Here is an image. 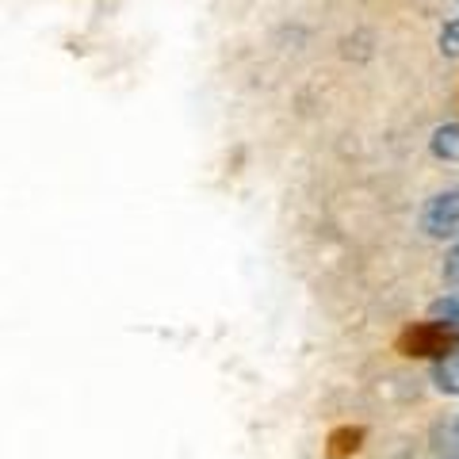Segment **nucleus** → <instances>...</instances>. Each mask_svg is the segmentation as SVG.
Wrapping results in <instances>:
<instances>
[{
	"label": "nucleus",
	"mask_w": 459,
	"mask_h": 459,
	"mask_svg": "<svg viewBox=\"0 0 459 459\" xmlns=\"http://www.w3.org/2000/svg\"><path fill=\"white\" fill-rule=\"evenodd\" d=\"M455 344H459L455 322H421L398 337V349L406 356H437V360L444 352H452Z\"/></svg>",
	"instance_id": "nucleus-1"
},
{
	"label": "nucleus",
	"mask_w": 459,
	"mask_h": 459,
	"mask_svg": "<svg viewBox=\"0 0 459 459\" xmlns=\"http://www.w3.org/2000/svg\"><path fill=\"white\" fill-rule=\"evenodd\" d=\"M421 230L429 238H459V188L437 192L421 207Z\"/></svg>",
	"instance_id": "nucleus-2"
},
{
	"label": "nucleus",
	"mask_w": 459,
	"mask_h": 459,
	"mask_svg": "<svg viewBox=\"0 0 459 459\" xmlns=\"http://www.w3.org/2000/svg\"><path fill=\"white\" fill-rule=\"evenodd\" d=\"M433 386L440 394H459V344L433 364Z\"/></svg>",
	"instance_id": "nucleus-3"
},
{
	"label": "nucleus",
	"mask_w": 459,
	"mask_h": 459,
	"mask_svg": "<svg viewBox=\"0 0 459 459\" xmlns=\"http://www.w3.org/2000/svg\"><path fill=\"white\" fill-rule=\"evenodd\" d=\"M433 153L440 161H459V123H444L433 131Z\"/></svg>",
	"instance_id": "nucleus-4"
},
{
	"label": "nucleus",
	"mask_w": 459,
	"mask_h": 459,
	"mask_svg": "<svg viewBox=\"0 0 459 459\" xmlns=\"http://www.w3.org/2000/svg\"><path fill=\"white\" fill-rule=\"evenodd\" d=\"M440 54L459 57V16L452 23H444V31H440Z\"/></svg>",
	"instance_id": "nucleus-5"
},
{
	"label": "nucleus",
	"mask_w": 459,
	"mask_h": 459,
	"mask_svg": "<svg viewBox=\"0 0 459 459\" xmlns=\"http://www.w3.org/2000/svg\"><path fill=\"white\" fill-rule=\"evenodd\" d=\"M444 276H448L452 283H459V246L448 253V264H444Z\"/></svg>",
	"instance_id": "nucleus-6"
},
{
	"label": "nucleus",
	"mask_w": 459,
	"mask_h": 459,
	"mask_svg": "<svg viewBox=\"0 0 459 459\" xmlns=\"http://www.w3.org/2000/svg\"><path fill=\"white\" fill-rule=\"evenodd\" d=\"M455 440H459V418H455Z\"/></svg>",
	"instance_id": "nucleus-7"
}]
</instances>
